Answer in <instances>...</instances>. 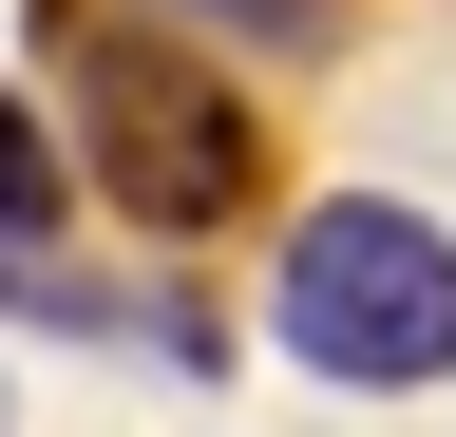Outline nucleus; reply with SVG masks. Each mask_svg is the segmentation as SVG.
Listing matches in <instances>:
<instances>
[{
  "instance_id": "nucleus-1",
  "label": "nucleus",
  "mask_w": 456,
  "mask_h": 437,
  "mask_svg": "<svg viewBox=\"0 0 456 437\" xmlns=\"http://www.w3.org/2000/svg\"><path fill=\"white\" fill-rule=\"evenodd\" d=\"M57 77H77V152L134 229H209L248 190V95H228L191 38H152L134 0H57Z\"/></svg>"
},
{
  "instance_id": "nucleus-2",
  "label": "nucleus",
  "mask_w": 456,
  "mask_h": 437,
  "mask_svg": "<svg viewBox=\"0 0 456 437\" xmlns=\"http://www.w3.org/2000/svg\"><path fill=\"white\" fill-rule=\"evenodd\" d=\"M285 343H305L323 380H456V247L419 229V209H380V190H342L285 229Z\"/></svg>"
},
{
  "instance_id": "nucleus-3",
  "label": "nucleus",
  "mask_w": 456,
  "mask_h": 437,
  "mask_svg": "<svg viewBox=\"0 0 456 437\" xmlns=\"http://www.w3.org/2000/svg\"><path fill=\"white\" fill-rule=\"evenodd\" d=\"M38 190H57V172H38V115L0 95V229H38Z\"/></svg>"
},
{
  "instance_id": "nucleus-4",
  "label": "nucleus",
  "mask_w": 456,
  "mask_h": 437,
  "mask_svg": "<svg viewBox=\"0 0 456 437\" xmlns=\"http://www.w3.org/2000/svg\"><path fill=\"white\" fill-rule=\"evenodd\" d=\"M209 20H266V38H285V20H323V0H209Z\"/></svg>"
}]
</instances>
